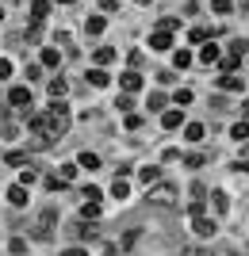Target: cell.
<instances>
[{
	"instance_id": "cell-11",
	"label": "cell",
	"mask_w": 249,
	"mask_h": 256,
	"mask_svg": "<svg viewBox=\"0 0 249 256\" xmlns=\"http://www.w3.org/2000/svg\"><path fill=\"white\" fill-rule=\"evenodd\" d=\"M218 58H222V50H218V46H215V42H207V46H203V50H199V62H203V65H215V62H218Z\"/></svg>"
},
{
	"instance_id": "cell-19",
	"label": "cell",
	"mask_w": 249,
	"mask_h": 256,
	"mask_svg": "<svg viewBox=\"0 0 249 256\" xmlns=\"http://www.w3.org/2000/svg\"><path fill=\"white\" fill-rule=\"evenodd\" d=\"M85 31H88V34H104V16H88Z\"/></svg>"
},
{
	"instance_id": "cell-35",
	"label": "cell",
	"mask_w": 249,
	"mask_h": 256,
	"mask_svg": "<svg viewBox=\"0 0 249 256\" xmlns=\"http://www.w3.org/2000/svg\"><path fill=\"white\" fill-rule=\"evenodd\" d=\"M184 104H192V92H188V88H180V92H176V107H184Z\"/></svg>"
},
{
	"instance_id": "cell-40",
	"label": "cell",
	"mask_w": 249,
	"mask_h": 256,
	"mask_svg": "<svg viewBox=\"0 0 249 256\" xmlns=\"http://www.w3.org/2000/svg\"><path fill=\"white\" fill-rule=\"evenodd\" d=\"M12 76V62H0V80H8Z\"/></svg>"
},
{
	"instance_id": "cell-13",
	"label": "cell",
	"mask_w": 249,
	"mask_h": 256,
	"mask_svg": "<svg viewBox=\"0 0 249 256\" xmlns=\"http://www.w3.org/2000/svg\"><path fill=\"white\" fill-rule=\"evenodd\" d=\"M46 16H50V4H46V0H35L31 4V23H43Z\"/></svg>"
},
{
	"instance_id": "cell-9",
	"label": "cell",
	"mask_w": 249,
	"mask_h": 256,
	"mask_svg": "<svg viewBox=\"0 0 249 256\" xmlns=\"http://www.w3.org/2000/svg\"><path fill=\"white\" fill-rule=\"evenodd\" d=\"M119 84H123V92H138L142 88V73L138 69H127V73L119 76Z\"/></svg>"
},
{
	"instance_id": "cell-24",
	"label": "cell",
	"mask_w": 249,
	"mask_h": 256,
	"mask_svg": "<svg viewBox=\"0 0 249 256\" xmlns=\"http://www.w3.org/2000/svg\"><path fill=\"white\" fill-rule=\"evenodd\" d=\"M65 92H69V84H65L62 76H58V80H50V96H54V100H62Z\"/></svg>"
},
{
	"instance_id": "cell-32",
	"label": "cell",
	"mask_w": 249,
	"mask_h": 256,
	"mask_svg": "<svg viewBox=\"0 0 249 256\" xmlns=\"http://www.w3.org/2000/svg\"><path fill=\"white\" fill-rule=\"evenodd\" d=\"M176 27H180V20H176V16H165V20H161V31H176Z\"/></svg>"
},
{
	"instance_id": "cell-18",
	"label": "cell",
	"mask_w": 249,
	"mask_h": 256,
	"mask_svg": "<svg viewBox=\"0 0 249 256\" xmlns=\"http://www.w3.org/2000/svg\"><path fill=\"white\" fill-rule=\"evenodd\" d=\"M88 80H92V84H96V88H104V84H108V80H111V76H108V73H104V69H100V65H96V69H88Z\"/></svg>"
},
{
	"instance_id": "cell-10",
	"label": "cell",
	"mask_w": 249,
	"mask_h": 256,
	"mask_svg": "<svg viewBox=\"0 0 249 256\" xmlns=\"http://www.w3.org/2000/svg\"><path fill=\"white\" fill-rule=\"evenodd\" d=\"M8 203H12V206H27V184L8 188Z\"/></svg>"
},
{
	"instance_id": "cell-5",
	"label": "cell",
	"mask_w": 249,
	"mask_h": 256,
	"mask_svg": "<svg viewBox=\"0 0 249 256\" xmlns=\"http://www.w3.org/2000/svg\"><path fill=\"white\" fill-rule=\"evenodd\" d=\"M8 104L12 107H23V111H27V107H31V88H12V92H8Z\"/></svg>"
},
{
	"instance_id": "cell-33",
	"label": "cell",
	"mask_w": 249,
	"mask_h": 256,
	"mask_svg": "<svg viewBox=\"0 0 249 256\" xmlns=\"http://www.w3.org/2000/svg\"><path fill=\"white\" fill-rule=\"evenodd\" d=\"M8 164H27V153H20V150H12V153H8Z\"/></svg>"
},
{
	"instance_id": "cell-14",
	"label": "cell",
	"mask_w": 249,
	"mask_h": 256,
	"mask_svg": "<svg viewBox=\"0 0 249 256\" xmlns=\"http://www.w3.org/2000/svg\"><path fill=\"white\" fill-rule=\"evenodd\" d=\"M180 122H184V115H180L176 107H173V111H165V115H161V126H165V130H176V126H180Z\"/></svg>"
},
{
	"instance_id": "cell-7",
	"label": "cell",
	"mask_w": 249,
	"mask_h": 256,
	"mask_svg": "<svg viewBox=\"0 0 249 256\" xmlns=\"http://www.w3.org/2000/svg\"><path fill=\"white\" fill-rule=\"evenodd\" d=\"M169 46H173V31H161V27H157V31L150 34V50H169Z\"/></svg>"
},
{
	"instance_id": "cell-28",
	"label": "cell",
	"mask_w": 249,
	"mask_h": 256,
	"mask_svg": "<svg viewBox=\"0 0 249 256\" xmlns=\"http://www.w3.org/2000/svg\"><path fill=\"white\" fill-rule=\"evenodd\" d=\"M58 176H62V180L69 184V180H73V176H77V164H62V168H58Z\"/></svg>"
},
{
	"instance_id": "cell-41",
	"label": "cell",
	"mask_w": 249,
	"mask_h": 256,
	"mask_svg": "<svg viewBox=\"0 0 249 256\" xmlns=\"http://www.w3.org/2000/svg\"><path fill=\"white\" fill-rule=\"evenodd\" d=\"M100 8H104V12H115V8H119V0H100Z\"/></svg>"
},
{
	"instance_id": "cell-22",
	"label": "cell",
	"mask_w": 249,
	"mask_h": 256,
	"mask_svg": "<svg viewBox=\"0 0 249 256\" xmlns=\"http://www.w3.org/2000/svg\"><path fill=\"white\" fill-rule=\"evenodd\" d=\"M211 199H215V210H218V214H226V210H230V195H226V192H215Z\"/></svg>"
},
{
	"instance_id": "cell-25",
	"label": "cell",
	"mask_w": 249,
	"mask_h": 256,
	"mask_svg": "<svg viewBox=\"0 0 249 256\" xmlns=\"http://www.w3.org/2000/svg\"><path fill=\"white\" fill-rule=\"evenodd\" d=\"M184 134H188V142H203V126H199V122H188Z\"/></svg>"
},
{
	"instance_id": "cell-39",
	"label": "cell",
	"mask_w": 249,
	"mask_h": 256,
	"mask_svg": "<svg viewBox=\"0 0 249 256\" xmlns=\"http://www.w3.org/2000/svg\"><path fill=\"white\" fill-rule=\"evenodd\" d=\"M142 126V115H127V130H138Z\"/></svg>"
},
{
	"instance_id": "cell-27",
	"label": "cell",
	"mask_w": 249,
	"mask_h": 256,
	"mask_svg": "<svg viewBox=\"0 0 249 256\" xmlns=\"http://www.w3.org/2000/svg\"><path fill=\"white\" fill-rule=\"evenodd\" d=\"M203 153H188V157H184V164H188V168H199V164H203Z\"/></svg>"
},
{
	"instance_id": "cell-21",
	"label": "cell",
	"mask_w": 249,
	"mask_h": 256,
	"mask_svg": "<svg viewBox=\"0 0 249 256\" xmlns=\"http://www.w3.org/2000/svg\"><path fill=\"white\" fill-rule=\"evenodd\" d=\"M115 62V50H111V46H100L96 50V65H111Z\"/></svg>"
},
{
	"instance_id": "cell-43",
	"label": "cell",
	"mask_w": 249,
	"mask_h": 256,
	"mask_svg": "<svg viewBox=\"0 0 249 256\" xmlns=\"http://www.w3.org/2000/svg\"><path fill=\"white\" fill-rule=\"evenodd\" d=\"M58 4H77V0H58Z\"/></svg>"
},
{
	"instance_id": "cell-12",
	"label": "cell",
	"mask_w": 249,
	"mask_h": 256,
	"mask_svg": "<svg viewBox=\"0 0 249 256\" xmlns=\"http://www.w3.org/2000/svg\"><path fill=\"white\" fill-rule=\"evenodd\" d=\"M96 218H100V203H96V199H88V203L81 206V222H96Z\"/></svg>"
},
{
	"instance_id": "cell-26",
	"label": "cell",
	"mask_w": 249,
	"mask_h": 256,
	"mask_svg": "<svg viewBox=\"0 0 249 256\" xmlns=\"http://www.w3.org/2000/svg\"><path fill=\"white\" fill-rule=\"evenodd\" d=\"M58 62H62V58H58V50H54V46H46V50H43V65H50V69H54Z\"/></svg>"
},
{
	"instance_id": "cell-29",
	"label": "cell",
	"mask_w": 249,
	"mask_h": 256,
	"mask_svg": "<svg viewBox=\"0 0 249 256\" xmlns=\"http://www.w3.org/2000/svg\"><path fill=\"white\" fill-rule=\"evenodd\" d=\"M35 180H39V172H35V168H31V164H27V168H23V172H20V184H35Z\"/></svg>"
},
{
	"instance_id": "cell-23",
	"label": "cell",
	"mask_w": 249,
	"mask_h": 256,
	"mask_svg": "<svg viewBox=\"0 0 249 256\" xmlns=\"http://www.w3.org/2000/svg\"><path fill=\"white\" fill-rule=\"evenodd\" d=\"M173 65H176V69H188V65H192V54H188V50H176L173 54Z\"/></svg>"
},
{
	"instance_id": "cell-34",
	"label": "cell",
	"mask_w": 249,
	"mask_h": 256,
	"mask_svg": "<svg viewBox=\"0 0 249 256\" xmlns=\"http://www.w3.org/2000/svg\"><path fill=\"white\" fill-rule=\"evenodd\" d=\"M134 245H138V230H130V234L123 237V248H134Z\"/></svg>"
},
{
	"instance_id": "cell-42",
	"label": "cell",
	"mask_w": 249,
	"mask_h": 256,
	"mask_svg": "<svg viewBox=\"0 0 249 256\" xmlns=\"http://www.w3.org/2000/svg\"><path fill=\"white\" fill-rule=\"evenodd\" d=\"M238 168H241V172H249V160H241V164H238Z\"/></svg>"
},
{
	"instance_id": "cell-4",
	"label": "cell",
	"mask_w": 249,
	"mask_h": 256,
	"mask_svg": "<svg viewBox=\"0 0 249 256\" xmlns=\"http://www.w3.org/2000/svg\"><path fill=\"white\" fill-rule=\"evenodd\" d=\"M192 230L199 237H215L218 226H215V218H207V214H192Z\"/></svg>"
},
{
	"instance_id": "cell-37",
	"label": "cell",
	"mask_w": 249,
	"mask_h": 256,
	"mask_svg": "<svg viewBox=\"0 0 249 256\" xmlns=\"http://www.w3.org/2000/svg\"><path fill=\"white\" fill-rule=\"evenodd\" d=\"M8 248H12V252H23V248H27V241H23V237H12Z\"/></svg>"
},
{
	"instance_id": "cell-44",
	"label": "cell",
	"mask_w": 249,
	"mask_h": 256,
	"mask_svg": "<svg viewBox=\"0 0 249 256\" xmlns=\"http://www.w3.org/2000/svg\"><path fill=\"white\" fill-rule=\"evenodd\" d=\"M241 107H245V115H249V100H245V104H241Z\"/></svg>"
},
{
	"instance_id": "cell-20",
	"label": "cell",
	"mask_w": 249,
	"mask_h": 256,
	"mask_svg": "<svg viewBox=\"0 0 249 256\" xmlns=\"http://www.w3.org/2000/svg\"><path fill=\"white\" fill-rule=\"evenodd\" d=\"M230 138L245 146V138H249V122H238V126H230Z\"/></svg>"
},
{
	"instance_id": "cell-31",
	"label": "cell",
	"mask_w": 249,
	"mask_h": 256,
	"mask_svg": "<svg viewBox=\"0 0 249 256\" xmlns=\"http://www.w3.org/2000/svg\"><path fill=\"white\" fill-rule=\"evenodd\" d=\"M188 38H192V42H207V38H211V31H203V27H195V31L188 34Z\"/></svg>"
},
{
	"instance_id": "cell-46",
	"label": "cell",
	"mask_w": 249,
	"mask_h": 256,
	"mask_svg": "<svg viewBox=\"0 0 249 256\" xmlns=\"http://www.w3.org/2000/svg\"><path fill=\"white\" fill-rule=\"evenodd\" d=\"M0 20H4V12H0Z\"/></svg>"
},
{
	"instance_id": "cell-17",
	"label": "cell",
	"mask_w": 249,
	"mask_h": 256,
	"mask_svg": "<svg viewBox=\"0 0 249 256\" xmlns=\"http://www.w3.org/2000/svg\"><path fill=\"white\" fill-rule=\"evenodd\" d=\"M77 168H88V172L100 168V157L96 153H81V157H77Z\"/></svg>"
},
{
	"instance_id": "cell-36",
	"label": "cell",
	"mask_w": 249,
	"mask_h": 256,
	"mask_svg": "<svg viewBox=\"0 0 249 256\" xmlns=\"http://www.w3.org/2000/svg\"><path fill=\"white\" fill-rule=\"evenodd\" d=\"M115 107H119V111H130V107H134V104H130V92H127V96H119V100H115Z\"/></svg>"
},
{
	"instance_id": "cell-3",
	"label": "cell",
	"mask_w": 249,
	"mask_h": 256,
	"mask_svg": "<svg viewBox=\"0 0 249 256\" xmlns=\"http://www.w3.org/2000/svg\"><path fill=\"white\" fill-rule=\"evenodd\" d=\"M54 230H58V210H43L39 222H35V237H39V241H50Z\"/></svg>"
},
{
	"instance_id": "cell-30",
	"label": "cell",
	"mask_w": 249,
	"mask_h": 256,
	"mask_svg": "<svg viewBox=\"0 0 249 256\" xmlns=\"http://www.w3.org/2000/svg\"><path fill=\"white\" fill-rule=\"evenodd\" d=\"M211 8H215V12H218V16H226V12H230V8H234V4H230V0H211Z\"/></svg>"
},
{
	"instance_id": "cell-38",
	"label": "cell",
	"mask_w": 249,
	"mask_h": 256,
	"mask_svg": "<svg viewBox=\"0 0 249 256\" xmlns=\"http://www.w3.org/2000/svg\"><path fill=\"white\" fill-rule=\"evenodd\" d=\"M150 107H153V111H157V107H165V96H161V92H153V96H150Z\"/></svg>"
},
{
	"instance_id": "cell-8",
	"label": "cell",
	"mask_w": 249,
	"mask_h": 256,
	"mask_svg": "<svg viewBox=\"0 0 249 256\" xmlns=\"http://www.w3.org/2000/svg\"><path fill=\"white\" fill-rule=\"evenodd\" d=\"M218 62H222L226 73H238V65H241V42H234V50H230L226 58H218Z\"/></svg>"
},
{
	"instance_id": "cell-45",
	"label": "cell",
	"mask_w": 249,
	"mask_h": 256,
	"mask_svg": "<svg viewBox=\"0 0 249 256\" xmlns=\"http://www.w3.org/2000/svg\"><path fill=\"white\" fill-rule=\"evenodd\" d=\"M134 4H150V0H134Z\"/></svg>"
},
{
	"instance_id": "cell-2",
	"label": "cell",
	"mask_w": 249,
	"mask_h": 256,
	"mask_svg": "<svg viewBox=\"0 0 249 256\" xmlns=\"http://www.w3.org/2000/svg\"><path fill=\"white\" fill-rule=\"evenodd\" d=\"M146 199H150L153 206H173L176 203V188H173V184H150Z\"/></svg>"
},
{
	"instance_id": "cell-15",
	"label": "cell",
	"mask_w": 249,
	"mask_h": 256,
	"mask_svg": "<svg viewBox=\"0 0 249 256\" xmlns=\"http://www.w3.org/2000/svg\"><path fill=\"white\" fill-rule=\"evenodd\" d=\"M111 195H115V199H127V195H130L127 176H115V184H111Z\"/></svg>"
},
{
	"instance_id": "cell-1",
	"label": "cell",
	"mask_w": 249,
	"mask_h": 256,
	"mask_svg": "<svg viewBox=\"0 0 249 256\" xmlns=\"http://www.w3.org/2000/svg\"><path fill=\"white\" fill-rule=\"evenodd\" d=\"M43 122H46V134H50V138H65V130H69V107H65L62 100H54V107L43 115Z\"/></svg>"
},
{
	"instance_id": "cell-6",
	"label": "cell",
	"mask_w": 249,
	"mask_h": 256,
	"mask_svg": "<svg viewBox=\"0 0 249 256\" xmlns=\"http://www.w3.org/2000/svg\"><path fill=\"white\" fill-rule=\"evenodd\" d=\"M218 88H222V92H241V88H245V76L226 73V76H218Z\"/></svg>"
},
{
	"instance_id": "cell-47",
	"label": "cell",
	"mask_w": 249,
	"mask_h": 256,
	"mask_svg": "<svg viewBox=\"0 0 249 256\" xmlns=\"http://www.w3.org/2000/svg\"><path fill=\"white\" fill-rule=\"evenodd\" d=\"M245 50H249V42H245Z\"/></svg>"
},
{
	"instance_id": "cell-16",
	"label": "cell",
	"mask_w": 249,
	"mask_h": 256,
	"mask_svg": "<svg viewBox=\"0 0 249 256\" xmlns=\"http://www.w3.org/2000/svg\"><path fill=\"white\" fill-rule=\"evenodd\" d=\"M138 180L146 184V188H150V184H157V180H161V168H153V164H150V168H138Z\"/></svg>"
}]
</instances>
